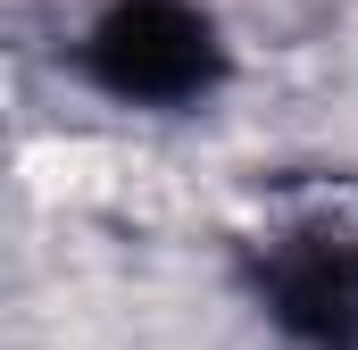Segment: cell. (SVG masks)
Here are the masks:
<instances>
[{
	"mask_svg": "<svg viewBox=\"0 0 358 350\" xmlns=\"http://www.w3.org/2000/svg\"><path fill=\"white\" fill-rule=\"evenodd\" d=\"M225 292L267 350H358V175H275L225 234Z\"/></svg>",
	"mask_w": 358,
	"mask_h": 350,
	"instance_id": "obj_1",
	"label": "cell"
},
{
	"mask_svg": "<svg viewBox=\"0 0 358 350\" xmlns=\"http://www.w3.org/2000/svg\"><path fill=\"white\" fill-rule=\"evenodd\" d=\"M50 59L84 100L134 125H200L242 84V42L217 0H84Z\"/></svg>",
	"mask_w": 358,
	"mask_h": 350,
	"instance_id": "obj_2",
	"label": "cell"
}]
</instances>
